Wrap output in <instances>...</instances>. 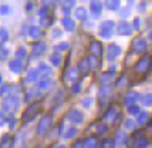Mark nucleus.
Listing matches in <instances>:
<instances>
[{"instance_id":"1","label":"nucleus","mask_w":152,"mask_h":148,"mask_svg":"<svg viewBox=\"0 0 152 148\" xmlns=\"http://www.w3.org/2000/svg\"><path fill=\"white\" fill-rule=\"evenodd\" d=\"M40 110H41L40 101H34V103H31V104L27 107L26 111H24V114H23V118H21L23 124H26V122H28L30 120H33L34 117L40 113Z\"/></svg>"},{"instance_id":"2","label":"nucleus","mask_w":152,"mask_h":148,"mask_svg":"<svg viewBox=\"0 0 152 148\" xmlns=\"http://www.w3.org/2000/svg\"><path fill=\"white\" fill-rule=\"evenodd\" d=\"M51 124H53V118L51 115H44L41 118V121L39 122V127H37V134L39 135H44L51 128Z\"/></svg>"},{"instance_id":"3","label":"nucleus","mask_w":152,"mask_h":148,"mask_svg":"<svg viewBox=\"0 0 152 148\" xmlns=\"http://www.w3.org/2000/svg\"><path fill=\"white\" fill-rule=\"evenodd\" d=\"M113 29H114V21H104L102 24H101V27H99V33H101V36L102 37H105V39H108L111 34H113Z\"/></svg>"},{"instance_id":"4","label":"nucleus","mask_w":152,"mask_h":148,"mask_svg":"<svg viewBox=\"0 0 152 148\" xmlns=\"http://www.w3.org/2000/svg\"><path fill=\"white\" fill-rule=\"evenodd\" d=\"M17 106H19V100L16 97H9L3 103V110L7 111V113H12V111H14L17 108Z\"/></svg>"},{"instance_id":"5","label":"nucleus","mask_w":152,"mask_h":148,"mask_svg":"<svg viewBox=\"0 0 152 148\" xmlns=\"http://www.w3.org/2000/svg\"><path fill=\"white\" fill-rule=\"evenodd\" d=\"M88 51L91 56H95V57H101V51H102V47H101V43L99 41H91L90 46H88Z\"/></svg>"},{"instance_id":"6","label":"nucleus","mask_w":152,"mask_h":148,"mask_svg":"<svg viewBox=\"0 0 152 148\" xmlns=\"http://www.w3.org/2000/svg\"><path fill=\"white\" fill-rule=\"evenodd\" d=\"M148 68H149V57H142L135 66L137 73H145Z\"/></svg>"},{"instance_id":"7","label":"nucleus","mask_w":152,"mask_h":148,"mask_svg":"<svg viewBox=\"0 0 152 148\" xmlns=\"http://www.w3.org/2000/svg\"><path fill=\"white\" fill-rule=\"evenodd\" d=\"M132 46H134V50H135L137 53H142V51H145L146 43H145V40H144V39L137 37V39L132 41Z\"/></svg>"},{"instance_id":"8","label":"nucleus","mask_w":152,"mask_h":148,"mask_svg":"<svg viewBox=\"0 0 152 148\" xmlns=\"http://www.w3.org/2000/svg\"><path fill=\"white\" fill-rule=\"evenodd\" d=\"M68 118H70L74 124H80V122H83V120H84V115H83V113H80L77 110H71L70 114H68Z\"/></svg>"},{"instance_id":"9","label":"nucleus","mask_w":152,"mask_h":148,"mask_svg":"<svg viewBox=\"0 0 152 148\" xmlns=\"http://www.w3.org/2000/svg\"><path fill=\"white\" fill-rule=\"evenodd\" d=\"M13 142H14V140L12 135H9V134L3 135V138L0 140V148H12L13 147Z\"/></svg>"},{"instance_id":"10","label":"nucleus","mask_w":152,"mask_h":148,"mask_svg":"<svg viewBox=\"0 0 152 148\" xmlns=\"http://www.w3.org/2000/svg\"><path fill=\"white\" fill-rule=\"evenodd\" d=\"M101 9H102V4H101L99 0H93L90 3V10L93 12L94 16H99L101 14Z\"/></svg>"},{"instance_id":"11","label":"nucleus","mask_w":152,"mask_h":148,"mask_svg":"<svg viewBox=\"0 0 152 148\" xmlns=\"http://www.w3.org/2000/svg\"><path fill=\"white\" fill-rule=\"evenodd\" d=\"M121 53V48L117 46V44H111L110 47H108V59L110 60H114V59H117Z\"/></svg>"},{"instance_id":"12","label":"nucleus","mask_w":152,"mask_h":148,"mask_svg":"<svg viewBox=\"0 0 152 148\" xmlns=\"http://www.w3.org/2000/svg\"><path fill=\"white\" fill-rule=\"evenodd\" d=\"M88 68H90V63H88V57H84V59H81L78 63V71L80 73H87L88 71Z\"/></svg>"},{"instance_id":"13","label":"nucleus","mask_w":152,"mask_h":148,"mask_svg":"<svg viewBox=\"0 0 152 148\" xmlns=\"http://www.w3.org/2000/svg\"><path fill=\"white\" fill-rule=\"evenodd\" d=\"M117 30H118L119 34H124V36H128V34H131V32H132V29H131V26L128 23H121Z\"/></svg>"},{"instance_id":"14","label":"nucleus","mask_w":152,"mask_h":148,"mask_svg":"<svg viewBox=\"0 0 152 148\" xmlns=\"http://www.w3.org/2000/svg\"><path fill=\"white\" fill-rule=\"evenodd\" d=\"M46 50L44 43H34L33 44V56H41Z\"/></svg>"},{"instance_id":"15","label":"nucleus","mask_w":152,"mask_h":148,"mask_svg":"<svg viewBox=\"0 0 152 148\" xmlns=\"http://www.w3.org/2000/svg\"><path fill=\"white\" fill-rule=\"evenodd\" d=\"M88 63H90V68H93V70H97L99 67V59L95 57V56H90L88 57Z\"/></svg>"},{"instance_id":"16","label":"nucleus","mask_w":152,"mask_h":148,"mask_svg":"<svg viewBox=\"0 0 152 148\" xmlns=\"http://www.w3.org/2000/svg\"><path fill=\"white\" fill-rule=\"evenodd\" d=\"M86 147L87 148H98V141L95 137H90L86 141Z\"/></svg>"},{"instance_id":"17","label":"nucleus","mask_w":152,"mask_h":148,"mask_svg":"<svg viewBox=\"0 0 152 148\" xmlns=\"http://www.w3.org/2000/svg\"><path fill=\"white\" fill-rule=\"evenodd\" d=\"M105 6L110 9V10H117L119 7V0H107Z\"/></svg>"},{"instance_id":"18","label":"nucleus","mask_w":152,"mask_h":148,"mask_svg":"<svg viewBox=\"0 0 152 148\" xmlns=\"http://www.w3.org/2000/svg\"><path fill=\"white\" fill-rule=\"evenodd\" d=\"M63 26H64V29H66V30H68V32H73V30H74V21L71 20V19H68V17H67V19H64V20H63Z\"/></svg>"},{"instance_id":"19","label":"nucleus","mask_w":152,"mask_h":148,"mask_svg":"<svg viewBox=\"0 0 152 148\" xmlns=\"http://www.w3.org/2000/svg\"><path fill=\"white\" fill-rule=\"evenodd\" d=\"M30 36H31L33 39H39L40 36H41V29L37 26H33L30 29Z\"/></svg>"},{"instance_id":"20","label":"nucleus","mask_w":152,"mask_h":148,"mask_svg":"<svg viewBox=\"0 0 152 148\" xmlns=\"http://www.w3.org/2000/svg\"><path fill=\"white\" fill-rule=\"evenodd\" d=\"M10 68H12L13 71H16V73L21 71V63H20L19 59H17V60H14V61H10Z\"/></svg>"},{"instance_id":"21","label":"nucleus","mask_w":152,"mask_h":148,"mask_svg":"<svg viewBox=\"0 0 152 148\" xmlns=\"http://www.w3.org/2000/svg\"><path fill=\"white\" fill-rule=\"evenodd\" d=\"M86 16H87L86 9H83V7H78V9L75 10V17H77V19H80V20H84V19H86Z\"/></svg>"},{"instance_id":"22","label":"nucleus","mask_w":152,"mask_h":148,"mask_svg":"<svg viewBox=\"0 0 152 148\" xmlns=\"http://www.w3.org/2000/svg\"><path fill=\"white\" fill-rule=\"evenodd\" d=\"M137 98H138V94H135V93H129V94L126 95V98H125V104L126 106H131L132 103H135Z\"/></svg>"},{"instance_id":"23","label":"nucleus","mask_w":152,"mask_h":148,"mask_svg":"<svg viewBox=\"0 0 152 148\" xmlns=\"http://www.w3.org/2000/svg\"><path fill=\"white\" fill-rule=\"evenodd\" d=\"M50 86H51V80H48V78H44V80H41L39 83V88H40V90H47Z\"/></svg>"},{"instance_id":"24","label":"nucleus","mask_w":152,"mask_h":148,"mask_svg":"<svg viewBox=\"0 0 152 148\" xmlns=\"http://www.w3.org/2000/svg\"><path fill=\"white\" fill-rule=\"evenodd\" d=\"M39 75H40V73L37 71V70H31V71H28V75H27V80H30V81H36V80H39Z\"/></svg>"},{"instance_id":"25","label":"nucleus","mask_w":152,"mask_h":148,"mask_svg":"<svg viewBox=\"0 0 152 148\" xmlns=\"http://www.w3.org/2000/svg\"><path fill=\"white\" fill-rule=\"evenodd\" d=\"M51 63H53L56 67H58L60 64H61V56L60 54H53L51 56Z\"/></svg>"},{"instance_id":"26","label":"nucleus","mask_w":152,"mask_h":148,"mask_svg":"<svg viewBox=\"0 0 152 148\" xmlns=\"http://www.w3.org/2000/svg\"><path fill=\"white\" fill-rule=\"evenodd\" d=\"M113 145H114V141H111L110 138H107V140H104V141H102L101 148H113Z\"/></svg>"},{"instance_id":"27","label":"nucleus","mask_w":152,"mask_h":148,"mask_svg":"<svg viewBox=\"0 0 152 148\" xmlns=\"http://www.w3.org/2000/svg\"><path fill=\"white\" fill-rule=\"evenodd\" d=\"M77 75H78V70H71L67 77H68V80H77Z\"/></svg>"},{"instance_id":"28","label":"nucleus","mask_w":152,"mask_h":148,"mask_svg":"<svg viewBox=\"0 0 152 148\" xmlns=\"http://www.w3.org/2000/svg\"><path fill=\"white\" fill-rule=\"evenodd\" d=\"M107 131H108V127H107L105 124H99L98 127H97V133H99V134H104Z\"/></svg>"},{"instance_id":"29","label":"nucleus","mask_w":152,"mask_h":148,"mask_svg":"<svg viewBox=\"0 0 152 148\" xmlns=\"http://www.w3.org/2000/svg\"><path fill=\"white\" fill-rule=\"evenodd\" d=\"M26 54H27V51H26V48L24 47H21V48L17 50V57H19V60L20 59H24V57H26Z\"/></svg>"},{"instance_id":"30","label":"nucleus","mask_w":152,"mask_h":148,"mask_svg":"<svg viewBox=\"0 0 152 148\" xmlns=\"http://www.w3.org/2000/svg\"><path fill=\"white\" fill-rule=\"evenodd\" d=\"M115 113H117V111H115V108H111V110H110V111H108V113H107L104 117H105L107 120H113L114 115H115Z\"/></svg>"},{"instance_id":"31","label":"nucleus","mask_w":152,"mask_h":148,"mask_svg":"<svg viewBox=\"0 0 152 148\" xmlns=\"http://www.w3.org/2000/svg\"><path fill=\"white\" fill-rule=\"evenodd\" d=\"M7 39H9V34L4 30H0V43H4Z\"/></svg>"},{"instance_id":"32","label":"nucleus","mask_w":152,"mask_h":148,"mask_svg":"<svg viewBox=\"0 0 152 148\" xmlns=\"http://www.w3.org/2000/svg\"><path fill=\"white\" fill-rule=\"evenodd\" d=\"M146 120H148V114H146V113L139 114V118H138V122H139V124H144V122H146Z\"/></svg>"},{"instance_id":"33","label":"nucleus","mask_w":152,"mask_h":148,"mask_svg":"<svg viewBox=\"0 0 152 148\" xmlns=\"http://www.w3.org/2000/svg\"><path fill=\"white\" fill-rule=\"evenodd\" d=\"M146 145V138H139L137 142V148H144Z\"/></svg>"},{"instance_id":"34","label":"nucleus","mask_w":152,"mask_h":148,"mask_svg":"<svg viewBox=\"0 0 152 148\" xmlns=\"http://www.w3.org/2000/svg\"><path fill=\"white\" fill-rule=\"evenodd\" d=\"M75 134H77V130H75V128H70L64 135H66L67 138H70V137H73V135H75Z\"/></svg>"},{"instance_id":"35","label":"nucleus","mask_w":152,"mask_h":148,"mask_svg":"<svg viewBox=\"0 0 152 148\" xmlns=\"http://www.w3.org/2000/svg\"><path fill=\"white\" fill-rule=\"evenodd\" d=\"M39 73H46V74H48V73H50V68L47 67L46 64H41V66H40Z\"/></svg>"},{"instance_id":"36","label":"nucleus","mask_w":152,"mask_h":148,"mask_svg":"<svg viewBox=\"0 0 152 148\" xmlns=\"http://www.w3.org/2000/svg\"><path fill=\"white\" fill-rule=\"evenodd\" d=\"M71 148H84V142L81 141V140H78L77 142H74Z\"/></svg>"},{"instance_id":"37","label":"nucleus","mask_w":152,"mask_h":148,"mask_svg":"<svg viewBox=\"0 0 152 148\" xmlns=\"http://www.w3.org/2000/svg\"><path fill=\"white\" fill-rule=\"evenodd\" d=\"M67 48H68V44H67V43H61V44L57 46V50H58V51H63V50H67Z\"/></svg>"},{"instance_id":"38","label":"nucleus","mask_w":152,"mask_h":148,"mask_svg":"<svg viewBox=\"0 0 152 148\" xmlns=\"http://www.w3.org/2000/svg\"><path fill=\"white\" fill-rule=\"evenodd\" d=\"M80 88H81V84L77 83V84H74L73 87H71V91H73V93H80Z\"/></svg>"},{"instance_id":"39","label":"nucleus","mask_w":152,"mask_h":148,"mask_svg":"<svg viewBox=\"0 0 152 148\" xmlns=\"http://www.w3.org/2000/svg\"><path fill=\"white\" fill-rule=\"evenodd\" d=\"M0 13H1V14H7V13H10V7L1 6V7H0Z\"/></svg>"},{"instance_id":"40","label":"nucleus","mask_w":152,"mask_h":148,"mask_svg":"<svg viewBox=\"0 0 152 148\" xmlns=\"http://www.w3.org/2000/svg\"><path fill=\"white\" fill-rule=\"evenodd\" d=\"M138 107H137V106H131V107H129V113H131V114H138Z\"/></svg>"},{"instance_id":"41","label":"nucleus","mask_w":152,"mask_h":148,"mask_svg":"<svg viewBox=\"0 0 152 148\" xmlns=\"http://www.w3.org/2000/svg\"><path fill=\"white\" fill-rule=\"evenodd\" d=\"M53 3H54V0H43V4H44V6H46V7L51 6Z\"/></svg>"},{"instance_id":"42","label":"nucleus","mask_w":152,"mask_h":148,"mask_svg":"<svg viewBox=\"0 0 152 148\" xmlns=\"http://www.w3.org/2000/svg\"><path fill=\"white\" fill-rule=\"evenodd\" d=\"M90 104H91V98H86V100L83 101V106H84V107H88Z\"/></svg>"},{"instance_id":"43","label":"nucleus","mask_w":152,"mask_h":148,"mask_svg":"<svg viewBox=\"0 0 152 148\" xmlns=\"http://www.w3.org/2000/svg\"><path fill=\"white\" fill-rule=\"evenodd\" d=\"M6 51H4V50H1V48H0V60H4V57H6Z\"/></svg>"},{"instance_id":"44","label":"nucleus","mask_w":152,"mask_h":148,"mask_svg":"<svg viewBox=\"0 0 152 148\" xmlns=\"http://www.w3.org/2000/svg\"><path fill=\"white\" fill-rule=\"evenodd\" d=\"M144 100L146 101L145 104H151V103H152V95H146V97L144 98Z\"/></svg>"},{"instance_id":"45","label":"nucleus","mask_w":152,"mask_h":148,"mask_svg":"<svg viewBox=\"0 0 152 148\" xmlns=\"http://www.w3.org/2000/svg\"><path fill=\"white\" fill-rule=\"evenodd\" d=\"M7 90H9V86H4V87L1 88V91H0V93H1V94H6Z\"/></svg>"},{"instance_id":"46","label":"nucleus","mask_w":152,"mask_h":148,"mask_svg":"<svg viewBox=\"0 0 152 148\" xmlns=\"http://www.w3.org/2000/svg\"><path fill=\"white\" fill-rule=\"evenodd\" d=\"M125 124H126V127H128V128H131V127H132V121H126Z\"/></svg>"},{"instance_id":"47","label":"nucleus","mask_w":152,"mask_h":148,"mask_svg":"<svg viewBox=\"0 0 152 148\" xmlns=\"http://www.w3.org/2000/svg\"><path fill=\"white\" fill-rule=\"evenodd\" d=\"M138 27H139V20L135 19V29H138Z\"/></svg>"},{"instance_id":"48","label":"nucleus","mask_w":152,"mask_h":148,"mask_svg":"<svg viewBox=\"0 0 152 148\" xmlns=\"http://www.w3.org/2000/svg\"><path fill=\"white\" fill-rule=\"evenodd\" d=\"M3 121H4V117H3V114H0V124H3Z\"/></svg>"},{"instance_id":"49","label":"nucleus","mask_w":152,"mask_h":148,"mask_svg":"<svg viewBox=\"0 0 152 148\" xmlns=\"http://www.w3.org/2000/svg\"><path fill=\"white\" fill-rule=\"evenodd\" d=\"M57 148H66V147H63V145H60V147H57Z\"/></svg>"},{"instance_id":"50","label":"nucleus","mask_w":152,"mask_h":148,"mask_svg":"<svg viewBox=\"0 0 152 148\" xmlns=\"http://www.w3.org/2000/svg\"><path fill=\"white\" fill-rule=\"evenodd\" d=\"M149 39H151V40H152V33H151V36H149Z\"/></svg>"},{"instance_id":"51","label":"nucleus","mask_w":152,"mask_h":148,"mask_svg":"<svg viewBox=\"0 0 152 148\" xmlns=\"http://www.w3.org/2000/svg\"><path fill=\"white\" fill-rule=\"evenodd\" d=\"M0 84H1V75H0Z\"/></svg>"},{"instance_id":"52","label":"nucleus","mask_w":152,"mask_h":148,"mask_svg":"<svg viewBox=\"0 0 152 148\" xmlns=\"http://www.w3.org/2000/svg\"><path fill=\"white\" fill-rule=\"evenodd\" d=\"M37 148H41V147H37Z\"/></svg>"}]
</instances>
